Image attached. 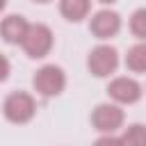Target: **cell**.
I'll return each mask as SVG.
<instances>
[{"label":"cell","instance_id":"cell-1","mask_svg":"<svg viewBox=\"0 0 146 146\" xmlns=\"http://www.w3.org/2000/svg\"><path fill=\"white\" fill-rule=\"evenodd\" d=\"M21 46L27 52V57L41 59L52 48V30L48 25H43V23H30L27 30H25V36H23Z\"/></svg>","mask_w":146,"mask_h":146},{"label":"cell","instance_id":"cell-2","mask_svg":"<svg viewBox=\"0 0 146 146\" xmlns=\"http://www.w3.org/2000/svg\"><path fill=\"white\" fill-rule=\"evenodd\" d=\"M2 114L11 123H27L36 114V103L27 91H14L2 103Z\"/></svg>","mask_w":146,"mask_h":146},{"label":"cell","instance_id":"cell-3","mask_svg":"<svg viewBox=\"0 0 146 146\" xmlns=\"http://www.w3.org/2000/svg\"><path fill=\"white\" fill-rule=\"evenodd\" d=\"M32 84H34L36 94H41L46 98H52V96H57V94L64 91V87H66V73L62 71V66L46 64V66H41L34 73Z\"/></svg>","mask_w":146,"mask_h":146},{"label":"cell","instance_id":"cell-4","mask_svg":"<svg viewBox=\"0 0 146 146\" xmlns=\"http://www.w3.org/2000/svg\"><path fill=\"white\" fill-rule=\"evenodd\" d=\"M87 66H89V71L96 78L112 75L116 71V66H119V52H116V48L114 46H107V43L96 46L89 52V57H87Z\"/></svg>","mask_w":146,"mask_h":146},{"label":"cell","instance_id":"cell-5","mask_svg":"<svg viewBox=\"0 0 146 146\" xmlns=\"http://www.w3.org/2000/svg\"><path fill=\"white\" fill-rule=\"evenodd\" d=\"M123 110L116 105V103H100L94 107L91 112V123L98 132L103 135H112L116 132L121 125H123Z\"/></svg>","mask_w":146,"mask_h":146},{"label":"cell","instance_id":"cell-6","mask_svg":"<svg viewBox=\"0 0 146 146\" xmlns=\"http://www.w3.org/2000/svg\"><path fill=\"white\" fill-rule=\"evenodd\" d=\"M107 94L114 103H121V105H132L141 98V84L135 80V78H128V75H121V78H114L107 87Z\"/></svg>","mask_w":146,"mask_h":146},{"label":"cell","instance_id":"cell-7","mask_svg":"<svg viewBox=\"0 0 146 146\" xmlns=\"http://www.w3.org/2000/svg\"><path fill=\"white\" fill-rule=\"evenodd\" d=\"M89 30L96 39H110L121 30V16L112 9H100L91 16L89 21Z\"/></svg>","mask_w":146,"mask_h":146},{"label":"cell","instance_id":"cell-8","mask_svg":"<svg viewBox=\"0 0 146 146\" xmlns=\"http://www.w3.org/2000/svg\"><path fill=\"white\" fill-rule=\"evenodd\" d=\"M27 21L21 16V14H11L7 18H2L0 23V34L7 43H21L23 36H25V30H27Z\"/></svg>","mask_w":146,"mask_h":146},{"label":"cell","instance_id":"cell-9","mask_svg":"<svg viewBox=\"0 0 146 146\" xmlns=\"http://www.w3.org/2000/svg\"><path fill=\"white\" fill-rule=\"evenodd\" d=\"M89 9H91V0H59V14L73 23L87 18Z\"/></svg>","mask_w":146,"mask_h":146},{"label":"cell","instance_id":"cell-10","mask_svg":"<svg viewBox=\"0 0 146 146\" xmlns=\"http://www.w3.org/2000/svg\"><path fill=\"white\" fill-rule=\"evenodd\" d=\"M125 66L132 73H144L146 71V46L144 43H135L128 55H125Z\"/></svg>","mask_w":146,"mask_h":146},{"label":"cell","instance_id":"cell-11","mask_svg":"<svg viewBox=\"0 0 146 146\" xmlns=\"http://www.w3.org/2000/svg\"><path fill=\"white\" fill-rule=\"evenodd\" d=\"M121 146H146V137H144V125L141 123H132L123 130V135L119 137Z\"/></svg>","mask_w":146,"mask_h":146},{"label":"cell","instance_id":"cell-12","mask_svg":"<svg viewBox=\"0 0 146 146\" xmlns=\"http://www.w3.org/2000/svg\"><path fill=\"white\" fill-rule=\"evenodd\" d=\"M130 32L137 36V39H144L146 36V9H137L130 18Z\"/></svg>","mask_w":146,"mask_h":146},{"label":"cell","instance_id":"cell-13","mask_svg":"<svg viewBox=\"0 0 146 146\" xmlns=\"http://www.w3.org/2000/svg\"><path fill=\"white\" fill-rule=\"evenodd\" d=\"M9 71H11V66H9V59L0 52V82H5L7 78H9Z\"/></svg>","mask_w":146,"mask_h":146},{"label":"cell","instance_id":"cell-14","mask_svg":"<svg viewBox=\"0 0 146 146\" xmlns=\"http://www.w3.org/2000/svg\"><path fill=\"white\" fill-rule=\"evenodd\" d=\"M94 146H121L119 144V137H112V135H103L100 139H96Z\"/></svg>","mask_w":146,"mask_h":146},{"label":"cell","instance_id":"cell-15","mask_svg":"<svg viewBox=\"0 0 146 146\" xmlns=\"http://www.w3.org/2000/svg\"><path fill=\"white\" fill-rule=\"evenodd\" d=\"M5 5H7V0H0V11L5 9Z\"/></svg>","mask_w":146,"mask_h":146},{"label":"cell","instance_id":"cell-16","mask_svg":"<svg viewBox=\"0 0 146 146\" xmlns=\"http://www.w3.org/2000/svg\"><path fill=\"white\" fill-rule=\"evenodd\" d=\"M98 2H103V5H112L114 0H98Z\"/></svg>","mask_w":146,"mask_h":146},{"label":"cell","instance_id":"cell-17","mask_svg":"<svg viewBox=\"0 0 146 146\" xmlns=\"http://www.w3.org/2000/svg\"><path fill=\"white\" fill-rule=\"evenodd\" d=\"M34 2H50V0H34Z\"/></svg>","mask_w":146,"mask_h":146}]
</instances>
